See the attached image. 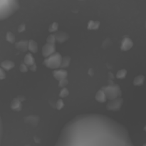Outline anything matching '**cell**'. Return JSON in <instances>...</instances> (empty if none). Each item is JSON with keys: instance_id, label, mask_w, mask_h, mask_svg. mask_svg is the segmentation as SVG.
<instances>
[{"instance_id": "1", "label": "cell", "mask_w": 146, "mask_h": 146, "mask_svg": "<svg viewBox=\"0 0 146 146\" xmlns=\"http://www.w3.org/2000/svg\"><path fill=\"white\" fill-rule=\"evenodd\" d=\"M54 146H135L128 130L101 114H82L68 121Z\"/></svg>"}, {"instance_id": "2", "label": "cell", "mask_w": 146, "mask_h": 146, "mask_svg": "<svg viewBox=\"0 0 146 146\" xmlns=\"http://www.w3.org/2000/svg\"><path fill=\"white\" fill-rule=\"evenodd\" d=\"M19 8V0H0V21L11 17Z\"/></svg>"}, {"instance_id": "3", "label": "cell", "mask_w": 146, "mask_h": 146, "mask_svg": "<svg viewBox=\"0 0 146 146\" xmlns=\"http://www.w3.org/2000/svg\"><path fill=\"white\" fill-rule=\"evenodd\" d=\"M2 136H3V125H2V122H1V117H0V146H1Z\"/></svg>"}]
</instances>
